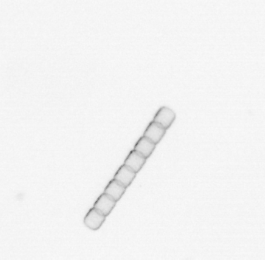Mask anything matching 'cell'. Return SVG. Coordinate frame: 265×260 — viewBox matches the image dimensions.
Instances as JSON below:
<instances>
[{
	"label": "cell",
	"mask_w": 265,
	"mask_h": 260,
	"mask_svg": "<svg viewBox=\"0 0 265 260\" xmlns=\"http://www.w3.org/2000/svg\"><path fill=\"white\" fill-rule=\"evenodd\" d=\"M175 119V113L166 106L161 107L154 116V122L166 130L172 125Z\"/></svg>",
	"instance_id": "2"
},
{
	"label": "cell",
	"mask_w": 265,
	"mask_h": 260,
	"mask_svg": "<svg viewBox=\"0 0 265 260\" xmlns=\"http://www.w3.org/2000/svg\"><path fill=\"white\" fill-rule=\"evenodd\" d=\"M156 144L153 142L152 141L147 139V137L143 135L141 139L137 141L134 146V150L137 151L138 153L142 154L145 158L149 157L150 155L152 153L155 148Z\"/></svg>",
	"instance_id": "7"
},
{
	"label": "cell",
	"mask_w": 265,
	"mask_h": 260,
	"mask_svg": "<svg viewBox=\"0 0 265 260\" xmlns=\"http://www.w3.org/2000/svg\"><path fill=\"white\" fill-rule=\"evenodd\" d=\"M126 188L127 187H124L123 184L113 179L106 187L104 193L113 198L115 201H118L123 196V194L126 191Z\"/></svg>",
	"instance_id": "8"
},
{
	"label": "cell",
	"mask_w": 265,
	"mask_h": 260,
	"mask_svg": "<svg viewBox=\"0 0 265 260\" xmlns=\"http://www.w3.org/2000/svg\"><path fill=\"white\" fill-rule=\"evenodd\" d=\"M106 215H102L95 208H91L85 215L84 223L88 229L98 230L106 220Z\"/></svg>",
	"instance_id": "1"
},
{
	"label": "cell",
	"mask_w": 265,
	"mask_h": 260,
	"mask_svg": "<svg viewBox=\"0 0 265 260\" xmlns=\"http://www.w3.org/2000/svg\"><path fill=\"white\" fill-rule=\"evenodd\" d=\"M165 133V129L153 121L146 129L144 136L147 137V139H149L150 140L157 144L162 139V137L164 136Z\"/></svg>",
	"instance_id": "4"
},
{
	"label": "cell",
	"mask_w": 265,
	"mask_h": 260,
	"mask_svg": "<svg viewBox=\"0 0 265 260\" xmlns=\"http://www.w3.org/2000/svg\"><path fill=\"white\" fill-rule=\"evenodd\" d=\"M146 159L147 158L144 157L142 154L134 149L130 152L127 159L125 160L124 164L137 173L141 170L143 165L145 163Z\"/></svg>",
	"instance_id": "6"
},
{
	"label": "cell",
	"mask_w": 265,
	"mask_h": 260,
	"mask_svg": "<svg viewBox=\"0 0 265 260\" xmlns=\"http://www.w3.org/2000/svg\"><path fill=\"white\" fill-rule=\"evenodd\" d=\"M116 201L109 196L108 194L103 193L99 197L97 201H95L93 208L99 211L102 215L107 216L116 206Z\"/></svg>",
	"instance_id": "3"
},
{
	"label": "cell",
	"mask_w": 265,
	"mask_h": 260,
	"mask_svg": "<svg viewBox=\"0 0 265 260\" xmlns=\"http://www.w3.org/2000/svg\"><path fill=\"white\" fill-rule=\"evenodd\" d=\"M136 172L123 164L117 170L114 176V180L123 184L124 187H127L131 184L132 181L135 178Z\"/></svg>",
	"instance_id": "5"
}]
</instances>
